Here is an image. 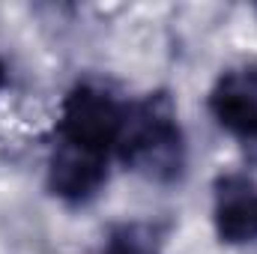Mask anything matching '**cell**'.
Segmentation results:
<instances>
[{
  "mask_svg": "<svg viewBox=\"0 0 257 254\" xmlns=\"http://www.w3.org/2000/svg\"><path fill=\"white\" fill-rule=\"evenodd\" d=\"M117 156L153 183H174L186 168V141L168 96H147L126 108Z\"/></svg>",
  "mask_w": 257,
  "mask_h": 254,
  "instance_id": "cell-1",
  "label": "cell"
},
{
  "mask_svg": "<svg viewBox=\"0 0 257 254\" xmlns=\"http://www.w3.org/2000/svg\"><path fill=\"white\" fill-rule=\"evenodd\" d=\"M126 120V105H120L108 90L93 84H78L60 111V141L90 150V153H117V141Z\"/></svg>",
  "mask_w": 257,
  "mask_h": 254,
  "instance_id": "cell-2",
  "label": "cell"
},
{
  "mask_svg": "<svg viewBox=\"0 0 257 254\" xmlns=\"http://www.w3.org/2000/svg\"><path fill=\"white\" fill-rule=\"evenodd\" d=\"M209 111L218 120V126L245 144L257 135V66H236L227 69L212 93H209Z\"/></svg>",
  "mask_w": 257,
  "mask_h": 254,
  "instance_id": "cell-3",
  "label": "cell"
},
{
  "mask_svg": "<svg viewBox=\"0 0 257 254\" xmlns=\"http://www.w3.org/2000/svg\"><path fill=\"white\" fill-rule=\"evenodd\" d=\"M108 183V156L63 144L48 162V186L66 203H87Z\"/></svg>",
  "mask_w": 257,
  "mask_h": 254,
  "instance_id": "cell-4",
  "label": "cell"
},
{
  "mask_svg": "<svg viewBox=\"0 0 257 254\" xmlns=\"http://www.w3.org/2000/svg\"><path fill=\"white\" fill-rule=\"evenodd\" d=\"M215 233L221 242H257V186L245 177H221L215 183Z\"/></svg>",
  "mask_w": 257,
  "mask_h": 254,
  "instance_id": "cell-5",
  "label": "cell"
},
{
  "mask_svg": "<svg viewBox=\"0 0 257 254\" xmlns=\"http://www.w3.org/2000/svg\"><path fill=\"white\" fill-rule=\"evenodd\" d=\"M153 233L141 224H123L111 233L102 254H156L153 251Z\"/></svg>",
  "mask_w": 257,
  "mask_h": 254,
  "instance_id": "cell-6",
  "label": "cell"
},
{
  "mask_svg": "<svg viewBox=\"0 0 257 254\" xmlns=\"http://www.w3.org/2000/svg\"><path fill=\"white\" fill-rule=\"evenodd\" d=\"M242 153H245V159H248V162H254V165H257V135H254V138H248V141L242 144Z\"/></svg>",
  "mask_w": 257,
  "mask_h": 254,
  "instance_id": "cell-7",
  "label": "cell"
},
{
  "mask_svg": "<svg viewBox=\"0 0 257 254\" xmlns=\"http://www.w3.org/2000/svg\"><path fill=\"white\" fill-rule=\"evenodd\" d=\"M6 87V66H3V60H0V90Z\"/></svg>",
  "mask_w": 257,
  "mask_h": 254,
  "instance_id": "cell-8",
  "label": "cell"
}]
</instances>
